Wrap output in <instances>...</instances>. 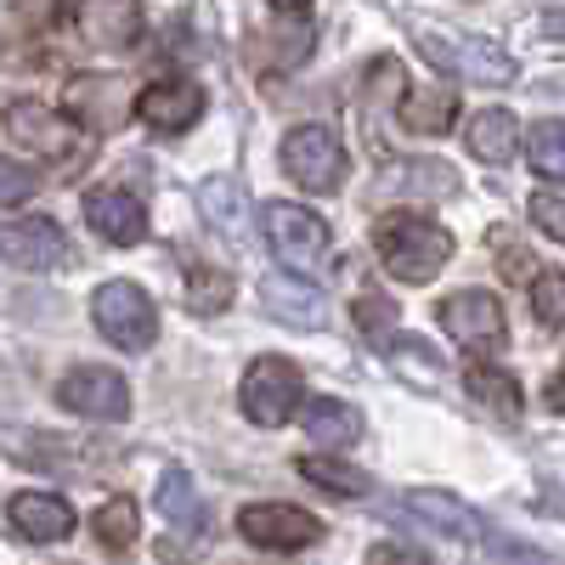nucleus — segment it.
I'll return each mask as SVG.
<instances>
[{"label":"nucleus","mask_w":565,"mask_h":565,"mask_svg":"<svg viewBox=\"0 0 565 565\" xmlns=\"http://www.w3.org/2000/svg\"><path fill=\"white\" fill-rule=\"evenodd\" d=\"M373 249H380V266L391 277L430 282L452 260V232L418 210H391V215H373Z\"/></svg>","instance_id":"obj_1"},{"label":"nucleus","mask_w":565,"mask_h":565,"mask_svg":"<svg viewBox=\"0 0 565 565\" xmlns=\"http://www.w3.org/2000/svg\"><path fill=\"white\" fill-rule=\"evenodd\" d=\"M238 407L249 424H260V430H277V424H289L300 407H306V373L300 362L289 356H255L244 385H238Z\"/></svg>","instance_id":"obj_2"},{"label":"nucleus","mask_w":565,"mask_h":565,"mask_svg":"<svg viewBox=\"0 0 565 565\" xmlns=\"http://www.w3.org/2000/svg\"><path fill=\"white\" fill-rule=\"evenodd\" d=\"M260 226H266V244H271V255L289 266V271H300V277H322L328 271V255H334V244H328V226H322V215H311L306 204H266L260 210Z\"/></svg>","instance_id":"obj_3"},{"label":"nucleus","mask_w":565,"mask_h":565,"mask_svg":"<svg viewBox=\"0 0 565 565\" xmlns=\"http://www.w3.org/2000/svg\"><path fill=\"white\" fill-rule=\"evenodd\" d=\"M418 52H424V63H436L441 74L476 79V85H509V79H514V57L503 52V45L481 40V34H441V29H424V34H418Z\"/></svg>","instance_id":"obj_4"},{"label":"nucleus","mask_w":565,"mask_h":565,"mask_svg":"<svg viewBox=\"0 0 565 565\" xmlns=\"http://www.w3.org/2000/svg\"><path fill=\"white\" fill-rule=\"evenodd\" d=\"M90 322H97V334L119 351H148L159 340V311L136 282H103V289L90 295Z\"/></svg>","instance_id":"obj_5"},{"label":"nucleus","mask_w":565,"mask_h":565,"mask_svg":"<svg viewBox=\"0 0 565 565\" xmlns=\"http://www.w3.org/2000/svg\"><path fill=\"white\" fill-rule=\"evenodd\" d=\"M282 170L289 181H300L306 193H334L345 181V148L328 125H300L282 136Z\"/></svg>","instance_id":"obj_6"},{"label":"nucleus","mask_w":565,"mask_h":565,"mask_svg":"<svg viewBox=\"0 0 565 565\" xmlns=\"http://www.w3.org/2000/svg\"><path fill=\"white\" fill-rule=\"evenodd\" d=\"M238 532L255 543V548H277V554H300L322 537V521L311 509H295V503H249L238 514Z\"/></svg>","instance_id":"obj_7"},{"label":"nucleus","mask_w":565,"mask_h":565,"mask_svg":"<svg viewBox=\"0 0 565 565\" xmlns=\"http://www.w3.org/2000/svg\"><path fill=\"white\" fill-rule=\"evenodd\" d=\"M441 328L463 345V351H481V356H492V351H503V306H498V295H487V289H463V295H447L441 300Z\"/></svg>","instance_id":"obj_8"},{"label":"nucleus","mask_w":565,"mask_h":565,"mask_svg":"<svg viewBox=\"0 0 565 565\" xmlns=\"http://www.w3.org/2000/svg\"><path fill=\"white\" fill-rule=\"evenodd\" d=\"M57 407L97 418V424H119V418H130V385L114 367H74L57 385Z\"/></svg>","instance_id":"obj_9"},{"label":"nucleus","mask_w":565,"mask_h":565,"mask_svg":"<svg viewBox=\"0 0 565 565\" xmlns=\"http://www.w3.org/2000/svg\"><path fill=\"white\" fill-rule=\"evenodd\" d=\"M136 119L159 136H181L204 119V90L193 79H159L136 97Z\"/></svg>","instance_id":"obj_10"},{"label":"nucleus","mask_w":565,"mask_h":565,"mask_svg":"<svg viewBox=\"0 0 565 565\" xmlns=\"http://www.w3.org/2000/svg\"><path fill=\"white\" fill-rule=\"evenodd\" d=\"M68 255V238L57 221L29 215V221H7L0 226V260L18 266V271H52Z\"/></svg>","instance_id":"obj_11"},{"label":"nucleus","mask_w":565,"mask_h":565,"mask_svg":"<svg viewBox=\"0 0 565 565\" xmlns=\"http://www.w3.org/2000/svg\"><path fill=\"white\" fill-rule=\"evenodd\" d=\"M68 114L90 130H119L130 114H136V97H130V85L114 79V74H79L68 85Z\"/></svg>","instance_id":"obj_12"},{"label":"nucleus","mask_w":565,"mask_h":565,"mask_svg":"<svg viewBox=\"0 0 565 565\" xmlns=\"http://www.w3.org/2000/svg\"><path fill=\"white\" fill-rule=\"evenodd\" d=\"M85 221L97 226V238L130 249L148 238V210H141L136 193H125V186H90L85 193Z\"/></svg>","instance_id":"obj_13"},{"label":"nucleus","mask_w":565,"mask_h":565,"mask_svg":"<svg viewBox=\"0 0 565 565\" xmlns=\"http://www.w3.org/2000/svg\"><path fill=\"white\" fill-rule=\"evenodd\" d=\"M402 509L418 514L424 526L441 532V537H452V543H481V537H487V521H481V514L469 509L463 498H452V492L418 487V492H402Z\"/></svg>","instance_id":"obj_14"},{"label":"nucleus","mask_w":565,"mask_h":565,"mask_svg":"<svg viewBox=\"0 0 565 565\" xmlns=\"http://www.w3.org/2000/svg\"><path fill=\"white\" fill-rule=\"evenodd\" d=\"M260 306H266V317L289 322V328H306V334L328 322V306L317 295V282L311 277H289V271H271L260 282Z\"/></svg>","instance_id":"obj_15"},{"label":"nucleus","mask_w":565,"mask_h":565,"mask_svg":"<svg viewBox=\"0 0 565 565\" xmlns=\"http://www.w3.org/2000/svg\"><path fill=\"white\" fill-rule=\"evenodd\" d=\"M141 0H79V34L103 52H130L141 40Z\"/></svg>","instance_id":"obj_16"},{"label":"nucleus","mask_w":565,"mask_h":565,"mask_svg":"<svg viewBox=\"0 0 565 565\" xmlns=\"http://www.w3.org/2000/svg\"><path fill=\"white\" fill-rule=\"evenodd\" d=\"M7 521L23 543H63L74 532V509L57 492H18L7 503Z\"/></svg>","instance_id":"obj_17"},{"label":"nucleus","mask_w":565,"mask_h":565,"mask_svg":"<svg viewBox=\"0 0 565 565\" xmlns=\"http://www.w3.org/2000/svg\"><path fill=\"white\" fill-rule=\"evenodd\" d=\"M7 130L23 141L29 153H45V159H63L74 148V125L57 108H45V103H18L7 114Z\"/></svg>","instance_id":"obj_18"},{"label":"nucleus","mask_w":565,"mask_h":565,"mask_svg":"<svg viewBox=\"0 0 565 565\" xmlns=\"http://www.w3.org/2000/svg\"><path fill=\"white\" fill-rule=\"evenodd\" d=\"M300 424H306V436L317 441V447H328V452H340V447H351V441H362V413L351 407V402H340V396H317V402H306L300 407Z\"/></svg>","instance_id":"obj_19"},{"label":"nucleus","mask_w":565,"mask_h":565,"mask_svg":"<svg viewBox=\"0 0 565 565\" xmlns=\"http://www.w3.org/2000/svg\"><path fill=\"white\" fill-rule=\"evenodd\" d=\"M385 193H407V199H424V204H441L458 193V170L441 164V159H413V164H391L380 175Z\"/></svg>","instance_id":"obj_20"},{"label":"nucleus","mask_w":565,"mask_h":565,"mask_svg":"<svg viewBox=\"0 0 565 565\" xmlns=\"http://www.w3.org/2000/svg\"><path fill=\"white\" fill-rule=\"evenodd\" d=\"M463 141L481 164H503L514 148H521V119H514L509 108H481V114H469Z\"/></svg>","instance_id":"obj_21"},{"label":"nucleus","mask_w":565,"mask_h":565,"mask_svg":"<svg viewBox=\"0 0 565 565\" xmlns=\"http://www.w3.org/2000/svg\"><path fill=\"white\" fill-rule=\"evenodd\" d=\"M463 391L476 396L487 413L509 418V424L521 418V385H514L503 367H492V362H469V367H463Z\"/></svg>","instance_id":"obj_22"},{"label":"nucleus","mask_w":565,"mask_h":565,"mask_svg":"<svg viewBox=\"0 0 565 565\" xmlns=\"http://www.w3.org/2000/svg\"><path fill=\"white\" fill-rule=\"evenodd\" d=\"M385 351H391V367L402 373L407 385H424V391L441 385V351H436L430 340H418V334H391Z\"/></svg>","instance_id":"obj_23"},{"label":"nucleus","mask_w":565,"mask_h":565,"mask_svg":"<svg viewBox=\"0 0 565 565\" xmlns=\"http://www.w3.org/2000/svg\"><path fill=\"white\" fill-rule=\"evenodd\" d=\"M458 119V97L452 90H407L402 97V125L418 136H447Z\"/></svg>","instance_id":"obj_24"},{"label":"nucleus","mask_w":565,"mask_h":565,"mask_svg":"<svg viewBox=\"0 0 565 565\" xmlns=\"http://www.w3.org/2000/svg\"><path fill=\"white\" fill-rule=\"evenodd\" d=\"M90 532H97V543H103L108 554H130V548H136V532H141L136 498H108V503L97 509V521H90Z\"/></svg>","instance_id":"obj_25"},{"label":"nucleus","mask_w":565,"mask_h":565,"mask_svg":"<svg viewBox=\"0 0 565 565\" xmlns=\"http://www.w3.org/2000/svg\"><path fill=\"white\" fill-rule=\"evenodd\" d=\"M199 204H204L210 226L232 232V238L244 232V210H249V199H244V186L232 181V175H210V181L199 186Z\"/></svg>","instance_id":"obj_26"},{"label":"nucleus","mask_w":565,"mask_h":565,"mask_svg":"<svg viewBox=\"0 0 565 565\" xmlns=\"http://www.w3.org/2000/svg\"><path fill=\"white\" fill-rule=\"evenodd\" d=\"M159 514L186 532H199L204 526V503H199V487L186 469H164V481H159Z\"/></svg>","instance_id":"obj_27"},{"label":"nucleus","mask_w":565,"mask_h":565,"mask_svg":"<svg viewBox=\"0 0 565 565\" xmlns=\"http://www.w3.org/2000/svg\"><path fill=\"white\" fill-rule=\"evenodd\" d=\"M526 159L543 181H565V125L559 119H537L526 130Z\"/></svg>","instance_id":"obj_28"},{"label":"nucleus","mask_w":565,"mask_h":565,"mask_svg":"<svg viewBox=\"0 0 565 565\" xmlns=\"http://www.w3.org/2000/svg\"><path fill=\"white\" fill-rule=\"evenodd\" d=\"M300 476L306 481H317V487H328V492H340V498H367L373 492V481L362 476V469H351V463H340V458H300Z\"/></svg>","instance_id":"obj_29"},{"label":"nucleus","mask_w":565,"mask_h":565,"mask_svg":"<svg viewBox=\"0 0 565 565\" xmlns=\"http://www.w3.org/2000/svg\"><path fill=\"white\" fill-rule=\"evenodd\" d=\"M186 306H193L199 317H215L232 306V271L221 266H193L186 271Z\"/></svg>","instance_id":"obj_30"},{"label":"nucleus","mask_w":565,"mask_h":565,"mask_svg":"<svg viewBox=\"0 0 565 565\" xmlns=\"http://www.w3.org/2000/svg\"><path fill=\"white\" fill-rule=\"evenodd\" d=\"M532 311L543 328H565V271H543L532 282Z\"/></svg>","instance_id":"obj_31"},{"label":"nucleus","mask_w":565,"mask_h":565,"mask_svg":"<svg viewBox=\"0 0 565 565\" xmlns=\"http://www.w3.org/2000/svg\"><path fill=\"white\" fill-rule=\"evenodd\" d=\"M40 193V170L18 164V159H0V204H29Z\"/></svg>","instance_id":"obj_32"},{"label":"nucleus","mask_w":565,"mask_h":565,"mask_svg":"<svg viewBox=\"0 0 565 565\" xmlns=\"http://www.w3.org/2000/svg\"><path fill=\"white\" fill-rule=\"evenodd\" d=\"M391 322H396V306H391L385 295H362V300H356V328H362V334L391 340Z\"/></svg>","instance_id":"obj_33"},{"label":"nucleus","mask_w":565,"mask_h":565,"mask_svg":"<svg viewBox=\"0 0 565 565\" xmlns=\"http://www.w3.org/2000/svg\"><path fill=\"white\" fill-rule=\"evenodd\" d=\"M532 226L543 232V238L565 244V199H554V193H537V199H532Z\"/></svg>","instance_id":"obj_34"},{"label":"nucleus","mask_w":565,"mask_h":565,"mask_svg":"<svg viewBox=\"0 0 565 565\" xmlns=\"http://www.w3.org/2000/svg\"><path fill=\"white\" fill-rule=\"evenodd\" d=\"M367 565H436V559H424V554L407 548V543H385V548L367 554Z\"/></svg>","instance_id":"obj_35"},{"label":"nucleus","mask_w":565,"mask_h":565,"mask_svg":"<svg viewBox=\"0 0 565 565\" xmlns=\"http://www.w3.org/2000/svg\"><path fill=\"white\" fill-rule=\"evenodd\" d=\"M271 7H277V12H300V7H306V0H271Z\"/></svg>","instance_id":"obj_36"}]
</instances>
